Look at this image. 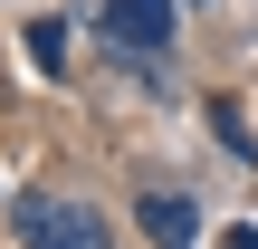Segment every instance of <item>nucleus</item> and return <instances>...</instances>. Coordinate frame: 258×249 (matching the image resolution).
<instances>
[{"label": "nucleus", "instance_id": "obj_2", "mask_svg": "<svg viewBox=\"0 0 258 249\" xmlns=\"http://www.w3.org/2000/svg\"><path fill=\"white\" fill-rule=\"evenodd\" d=\"M105 29H115V48L163 58L172 48V0H105Z\"/></svg>", "mask_w": 258, "mask_h": 249}, {"label": "nucleus", "instance_id": "obj_4", "mask_svg": "<svg viewBox=\"0 0 258 249\" xmlns=\"http://www.w3.org/2000/svg\"><path fill=\"white\" fill-rule=\"evenodd\" d=\"M19 48H29V67H38V77H57V67H67V29H57V19H29V29H19Z\"/></svg>", "mask_w": 258, "mask_h": 249}, {"label": "nucleus", "instance_id": "obj_1", "mask_svg": "<svg viewBox=\"0 0 258 249\" xmlns=\"http://www.w3.org/2000/svg\"><path fill=\"white\" fill-rule=\"evenodd\" d=\"M10 221H19V240H29V249H115V240H105V221H96L86 202H67V192H19Z\"/></svg>", "mask_w": 258, "mask_h": 249}, {"label": "nucleus", "instance_id": "obj_5", "mask_svg": "<svg viewBox=\"0 0 258 249\" xmlns=\"http://www.w3.org/2000/svg\"><path fill=\"white\" fill-rule=\"evenodd\" d=\"M211 125H220V144H230V154H258V134L239 125V106H211Z\"/></svg>", "mask_w": 258, "mask_h": 249}, {"label": "nucleus", "instance_id": "obj_3", "mask_svg": "<svg viewBox=\"0 0 258 249\" xmlns=\"http://www.w3.org/2000/svg\"><path fill=\"white\" fill-rule=\"evenodd\" d=\"M134 221H144V240H153V249H191V240H201V211H191L182 192H144Z\"/></svg>", "mask_w": 258, "mask_h": 249}]
</instances>
